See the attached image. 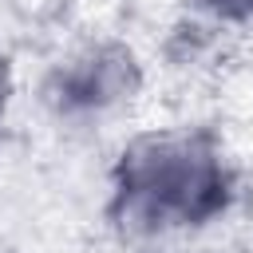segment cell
<instances>
[{
    "label": "cell",
    "mask_w": 253,
    "mask_h": 253,
    "mask_svg": "<svg viewBox=\"0 0 253 253\" xmlns=\"http://www.w3.org/2000/svg\"><path fill=\"white\" fill-rule=\"evenodd\" d=\"M229 174L210 134L158 130L134 138L115 166V206L130 233H170L213 217Z\"/></svg>",
    "instance_id": "cell-1"
},
{
    "label": "cell",
    "mask_w": 253,
    "mask_h": 253,
    "mask_svg": "<svg viewBox=\"0 0 253 253\" xmlns=\"http://www.w3.org/2000/svg\"><path fill=\"white\" fill-rule=\"evenodd\" d=\"M138 87L134 55L119 43H91L63 59L47 79V99L67 119H99L126 103Z\"/></svg>",
    "instance_id": "cell-2"
},
{
    "label": "cell",
    "mask_w": 253,
    "mask_h": 253,
    "mask_svg": "<svg viewBox=\"0 0 253 253\" xmlns=\"http://www.w3.org/2000/svg\"><path fill=\"white\" fill-rule=\"evenodd\" d=\"M198 4L213 16H221V20H241V16L253 12V0H198Z\"/></svg>",
    "instance_id": "cell-3"
},
{
    "label": "cell",
    "mask_w": 253,
    "mask_h": 253,
    "mask_svg": "<svg viewBox=\"0 0 253 253\" xmlns=\"http://www.w3.org/2000/svg\"><path fill=\"white\" fill-rule=\"evenodd\" d=\"M8 99H12V71H8V59L0 55V115H4Z\"/></svg>",
    "instance_id": "cell-4"
}]
</instances>
